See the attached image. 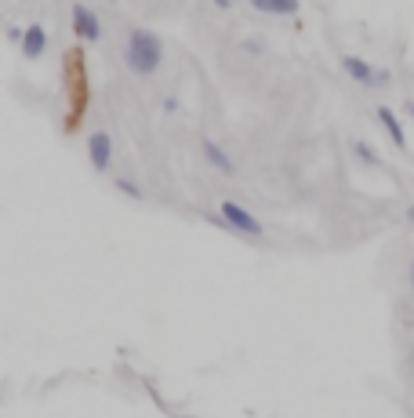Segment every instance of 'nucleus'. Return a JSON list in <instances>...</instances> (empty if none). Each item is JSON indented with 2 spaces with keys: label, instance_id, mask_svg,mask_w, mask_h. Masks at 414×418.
<instances>
[{
  "label": "nucleus",
  "instance_id": "f257e3e1",
  "mask_svg": "<svg viewBox=\"0 0 414 418\" xmlns=\"http://www.w3.org/2000/svg\"><path fill=\"white\" fill-rule=\"evenodd\" d=\"M124 66L135 77H153L164 66V40L153 30H131L124 44Z\"/></svg>",
  "mask_w": 414,
  "mask_h": 418
},
{
  "label": "nucleus",
  "instance_id": "f03ea898",
  "mask_svg": "<svg viewBox=\"0 0 414 418\" xmlns=\"http://www.w3.org/2000/svg\"><path fill=\"white\" fill-rule=\"evenodd\" d=\"M218 215L226 218V226L233 229V233H240V237H261V222L247 211L244 204H236V200H218Z\"/></svg>",
  "mask_w": 414,
  "mask_h": 418
},
{
  "label": "nucleus",
  "instance_id": "7ed1b4c3",
  "mask_svg": "<svg viewBox=\"0 0 414 418\" xmlns=\"http://www.w3.org/2000/svg\"><path fill=\"white\" fill-rule=\"evenodd\" d=\"M87 160H91L95 171H109V164H113V138H109V131L87 135Z\"/></svg>",
  "mask_w": 414,
  "mask_h": 418
},
{
  "label": "nucleus",
  "instance_id": "20e7f679",
  "mask_svg": "<svg viewBox=\"0 0 414 418\" xmlns=\"http://www.w3.org/2000/svg\"><path fill=\"white\" fill-rule=\"evenodd\" d=\"M73 33L80 40H87V44H95V40L102 37V26H98V15L87 8V4H73Z\"/></svg>",
  "mask_w": 414,
  "mask_h": 418
},
{
  "label": "nucleus",
  "instance_id": "39448f33",
  "mask_svg": "<svg viewBox=\"0 0 414 418\" xmlns=\"http://www.w3.org/2000/svg\"><path fill=\"white\" fill-rule=\"evenodd\" d=\"M342 70L353 77L356 84H363V88H375V84H378V70L370 66V62H363L360 55H345L342 58Z\"/></svg>",
  "mask_w": 414,
  "mask_h": 418
},
{
  "label": "nucleus",
  "instance_id": "423d86ee",
  "mask_svg": "<svg viewBox=\"0 0 414 418\" xmlns=\"http://www.w3.org/2000/svg\"><path fill=\"white\" fill-rule=\"evenodd\" d=\"M200 150H204V160L214 167V171L218 175H233L236 171V164H233V157L222 150V145H218V142H211V138H204L200 142Z\"/></svg>",
  "mask_w": 414,
  "mask_h": 418
},
{
  "label": "nucleus",
  "instance_id": "0eeeda50",
  "mask_svg": "<svg viewBox=\"0 0 414 418\" xmlns=\"http://www.w3.org/2000/svg\"><path fill=\"white\" fill-rule=\"evenodd\" d=\"M44 51H48V30H44L40 22H30L26 37H22V55H26V58H40Z\"/></svg>",
  "mask_w": 414,
  "mask_h": 418
},
{
  "label": "nucleus",
  "instance_id": "6e6552de",
  "mask_svg": "<svg viewBox=\"0 0 414 418\" xmlns=\"http://www.w3.org/2000/svg\"><path fill=\"white\" fill-rule=\"evenodd\" d=\"M247 4L254 8V11H261V15H280V18H295L298 15V8H302V0H247Z\"/></svg>",
  "mask_w": 414,
  "mask_h": 418
},
{
  "label": "nucleus",
  "instance_id": "1a4fd4ad",
  "mask_svg": "<svg viewBox=\"0 0 414 418\" xmlns=\"http://www.w3.org/2000/svg\"><path fill=\"white\" fill-rule=\"evenodd\" d=\"M378 124L389 131V138H392V145L396 150H403L407 145V135H403V128H400V120H396V113H392L389 106H378Z\"/></svg>",
  "mask_w": 414,
  "mask_h": 418
},
{
  "label": "nucleus",
  "instance_id": "9d476101",
  "mask_svg": "<svg viewBox=\"0 0 414 418\" xmlns=\"http://www.w3.org/2000/svg\"><path fill=\"white\" fill-rule=\"evenodd\" d=\"M353 153H356V157H360V160H363L367 167H378V153L370 150L367 142H353Z\"/></svg>",
  "mask_w": 414,
  "mask_h": 418
},
{
  "label": "nucleus",
  "instance_id": "9b49d317",
  "mask_svg": "<svg viewBox=\"0 0 414 418\" xmlns=\"http://www.w3.org/2000/svg\"><path fill=\"white\" fill-rule=\"evenodd\" d=\"M113 185H117V193H127L131 200H145V193H142V190H138V185L131 182V178H117Z\"/></svg>",
  "mask_w": 414,
  "mask_h": 418
},
{
  "label": "nucleus",
  "instance_id": "f8f14e48",
  "mask_svg": "<svg viewBox=\"0 0 414 418\" xmlns=\"http://www.w3.org/2000/svg\"><path fill=\"white\" fill-rule=\"evenodd\" d=\"M407 284H410V295H414V259H410V266H407Z\"/></svg>",
  "mask_w": 414,
  "mask_h": 418
},
{
  "label": "nucleus",
  "instance_id": "ddd939ff",
  "mask_svg": "<svg viewBox=\"0 0 414 418\" xmlns=\"http://www.w3.org/2000/svg\"><path fill=\"white\" fill-rule=\"evenodd\" d=\"M229 4H233V0H214V8H222V11H226Z\"/></svg>",
  "mask_w": 414,
  "mask_h": 418
},
{
  "label": "nucleus",
  "instance_id": "4468645a",
  "mask_svg": "<svg viewBox=\"0 0 414 418\" xmlns=\"http://www.w3.org/2000/svg\"><path fill=\"white\" fill-rule=\"evenodd\" d=\"M410 117H414V102H410Z\"/></svg>",
  "mask_w": 414,
  "mask_h": 418
}]
</instances>
